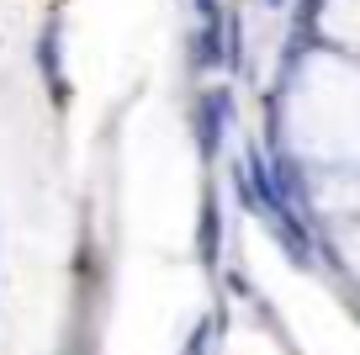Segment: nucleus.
<instances>
[{"label": "nucleus", "instance_id": "f03ea898", "mask_svg": "<svg viewBox=\"0 0 360 355\" xmlns=\"http://www.w3.org/2000/svg\"><path fill=\"white\" fill-rule=\"evenodd\" d=\"M228 117H233V101H228V90H207V96L196 101V149H202V159H212L217 149H223Z\"/></svg>", "mask_w": 360, "mask_h": 355}, {"label": "nucleus", "instance_id": "20e7f679", "mask_svg": "<svg viewBox=\"0 0 360 355\" xmlns=\"http://www.w3.org/2000/svg\"><path fill=\"white\" fill-rule=\"evenodd\" d=\"M191 54H196V64H223V22H202Z\"/></svg>", "mask_w": 360, "mask_h": 355}, {"label": "nucleus", "instance_id": "f257e3e1", "mask_svg": "<svg viewBox=\"0 0 360 355\" xmlns=\"http://www.w3.org/2000/svg\"><path fill=\"white\" fill-rule=\"evenodd\" d=\"M37 75H43L48 96L64 106L69 101V75H64V27H58V16L43 22V32H37Z\"/></svg>", "mask_w": 360, "mask_h": 355}, {"label": "nucleus", "instance_id": "7ed1b4c3", "mask_svg": "<svg viewBox=\"0 0 360 355\" xmlns=\"http://www.w3.org/2000/svg\"><path fill=\"white\" fill-rule=\"evenodd\" d=\"M217 249H223V212H217V197L202 201V223H196V255L207 266H217Z\"/></svg>", "mask_w": 360, "mask_h": 355}, {"label": "nucleus", "instance_id": "39448f33", "mask_svg": "<svg viewBox=\"0 0 360 355\" xmlns=\"http://www.w3.org/2000/svg\"><path fill=\"white\" fill-rule=\"evenodd\" d=\"M186 355H212V318H202L186 340Z\"/></svg>", "mask_w": 360, "mask_h": 355}]
</instances>
